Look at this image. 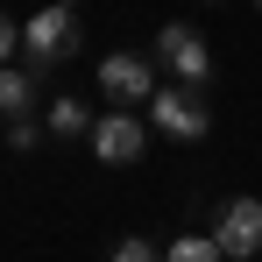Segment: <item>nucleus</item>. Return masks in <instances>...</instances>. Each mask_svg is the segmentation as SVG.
I'll list each match as a JSON object with an SVG mask.
<instances>
[{
    "label": "nucleus",
    "instance_id": "1",
    "mask_svg": "<svg viewBox=\"0 0 262 262\" xmlns=\"http://www.w3.org/2000/svg\"><path fill=\"white\" fill-rule=\"evenodd\" d=\"M149 57H156V64H170V85L206 92V78H213V43H206V36H199L191 21H163Z\"/></svg>",
    "mask_w": 262,
    "mask_h": 262
},
{
    "label": "nucleus",
    "instance_id": "2",
    "mask_svg": "<svg viewBox=\"0 0 262 262\" xmlns=\"http://www.w3.org/2000/svg\"><path fill=\"white\" fill-rule=\"evenodd\" d=\"M71 50H78V14H71V7H43V14H29V21H21V57H29V71H36V78L57 71Z\"/></svg>",
    "mask_w": 262,
    "mask_h": 262
},
{
    "label": "nucleus",
    "instance_id": "3",
    "mask_svg": "<svg viewBox=\"0 0 262 262\" xmlns=\"http://www.w3.org/2000/svg\"><path fill=\"white\" fill-rule=\"evenodd\" d=\"M99 92L114 99V114H128V106H149L156 99V57L149 50H114V57H99Z\"/></svg>",
    "mask_w": 262,
    "mask_h": 262
},
{
    "label": "nucleus",
    "instance_id": "4",
    "mask_svg": "<svg viewBox=\"0 0 262 262\" xmlns=\"http://www.w3.org/2000/svg\"><path fill=\"white\" fill-rule=\"evenodd\" d=\"M149 128L170 135V142H206L213 135V99L191 92V85H163L149 99Z\"/></svg>",
    "mask_w": 262,
    "mask_h": 262
},
{
    "label": "nucleus",
    "instance_id": "5",
    "mask_svg": "<svg viewBox=\"0 0 262 262\" xmlns=\"http://www.w3.org/2000/svg\"><path fill=\"white\" fill-rule=\"evenodd\" d=\"M213 241H220V255L227 262H255L262 255V199H227L220 206V220H213Z\"/></svg>",
    "mask_w": 262,
    "mask_h": 262
},
{
    "label": "nucleus",
    "instance_id": "6",
    "mask_svg": "<svg viewBox=\"0 0 262 262\" xmlns=\"http://www.w3.org/2000/svg\"><path fill=\"white\" fill-rule=\"evenodd\" d=\"M142 149H149L142 114H99V121H92V156H99V163H135Z\"/></svg>",
    "mask_w": 262,
    "mask_h": 262
},
{
    "label": "nucleus",
    "instance_id": "7",
    "mask_svg": "<svg viewBox=\"0 0 262 262\" xmlns=\"http://www.w3.org/2000/svg\"><path fill=\"white\" fill-rule=\"evenodd\" d=\"M92 121H99V114H92L85 99H71V92H57V99L43 106V128L57 135V142H78V135L92 142Z\"/></svg>",
    "mask_w": 262,
    "mask_h": 262
},
{
    "label": "nucleus",
    "instance_id": "8",
    "mask_svg": "<svg viewBox=\"0 0 262 262\" xmlns=\"http://www.w3.org/2000/svg\"><path fill=\"white\" fill-rule=\"evenodd\" d=\"M29 106H36V71L29 64H7L0 71V121L14 128V121H29Z\"/></svg>",
    "mask_w": 262,
    "mask_h": 262
},
{
    "label": "nucleus",
    "instance_id": "9",
    "mask_svg": "<svg viewBox=\"0 0 262 262\" xmlns=\"http://www.w3.org/2000/svg\"><path fill=\"white\" fill-rule=\"evenodd\" d=\"M163 262H227V255H220L213 234H177L170 248H163Z\"/></svg>",
    "mask_w": 262,
    "mask_h": 262
},
{
    "label": "nucleus",
    "instance_id": "10",
    "mask_svg": "<svg viewBox=\"0 0 262 262\" xmlns=\"http://www.w3.org/2000/svg\"><path fill=\"white\" fill-rule=\"evenodd\" d=\"M106 262H163V248L142 241V234H128V241H114V255H106Z\"/></svg>",
    "mask_w": 262,
    "mask_h": 262
},
{
    "label": "nucleus",
    "instance_id": "11",
    "mask_svg": "<svg viewBox=\"0 0 262 262\" xmlns=\"http://www.w3.org/2000/svg\"><path fill=\"white\" fill-rule=\"evenodd\" d=\"M43 121H14V128H7V149H14V156H29V149H43Z\"/></svg>",
    "mask_w": 262,
    "mask_h": 262
},
{
    "label": "nucleus",
    "instance_id": "12",
    "mask_svg": "<svg viewBox=\"0 0 262 262\" xmlns=\"http://www.w3.org/2000/svg\"><path fill=\"white\" fill-rule=\"evenodd\" d=\"M14 50H21V29H14V21L0 14V71H7V57H14Z\"/></svg>",
    "mask_w": 262,
    "mask_h": 262
}]
</instances>
